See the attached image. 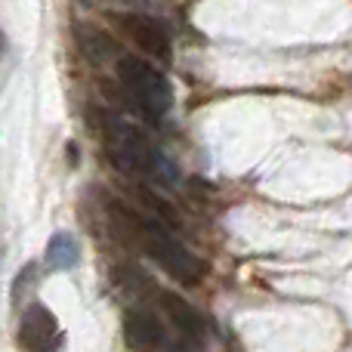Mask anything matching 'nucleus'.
<instances>
[{"label": "nucleus", "instance_id": "f257e3e1", "mask_svg": "<svg viewBox=\"0 0 352 352\" xmlns=\"http://www.w3.org/2000/svg\"><path fill=\"white\" fill-rule=\"evenodd\" d=\"M105 148H109L111 164L121 173L155 176V179H161V182H176L173 161L164 158V155L148 142V136L142 133V130H136L133 124L109 118V124H105Z\"/></svg>", "mask_w": 352, "mask_h": 352}, {"label": "nucleus", "instance_id": "f03ea898", "mask_svg": "<svg viewBox=\"0 0 352 352\" xmlns=\"http://www.w3.org/2000/svg\"><path fill=\"white\" fill-rule=\"evenodd\" d=\"M136 244H140V248L146 250V254L152 256V260L158 263V266L164 269L173 281H179V285H186V287L201 285V278L207 275L204 260H201V256H195L182 241H176L170 232H167V226L158 223V219H146V217H142Z\"/></svg>", "mask_w": 352, "mask_h": 352}, {"label": "nucleus", "instance_id": "7ed1b4c3", "mask_svg": "<svg viewBox=\"0 0 352 352\" xmlns=\"http://www.w3.org/2000/svg\"><path fill=\"white\" fill-rule=\"evenodd\" d=\"M118 80L127 96L146 111L148 118H164L173 109V87L152 62L140 56H121L118 59Z\"/></svg>", "mask_w": 352, "mask_h": 352}, {"label": "nucleus", "instance_id": "20e7f679", "mask_svg": "<svg viewBox=\"0 0 352 352\" xmlns=\"http://www.w3.org/2000/svg\"><path fill=\"white\" fill-rule=\"evenodd\" d=\"M115 25L146 56H152L158 62H170V34H167V28L158 19L146 16V12H118Z\"/></svg>", "mask_w": 352, "mask_h": 352}, {"label": "nucleus", "instance_id": "39448f33", "mask_svg": "<svg viewBox=\"0 0 352 352\" xmlns=\"http://www.w3.org/2000/svg\"><path fill=\"white\" fill-rule=\"evenodd\" d=\"M19 346L25 352H59L62 346V331L56 316L43 303L31 300L22 312V324H19Z\"/></svg>", "mask_w": 352, "mask_h": 352}, {"label": "nucleus", "instance_id": "423d86ee", "mask_svg": "<svg viewBox=\"0 0 352 352\" xmlns=\"http://www.w3.org/2000/svg\"><path fill=\"white\" fill-rule=\"evenodd\" d=\"M124 343L130 352H158L164 346V328L148 309H127L124 316Z\"/></svg>", "mask_w": 352, "mask_h": 352}, {"label": "nucleus", "instance_id": "0eeeda50", "mask_svg": "<svg viewBox=\"0 0 352 352\" xmlns=\"http://www.w3.org/2000/svg\"><path fill=\"white\" fill-rule=\"evenodd\" d=\"M158 300H161V306H164L167 318H170V322L176 324V331H179V334L195 337V340L204 334V318H201V312L195 309L188 300H182L179 294H170V291L158 294Z\"/></svg>", "mask_w": 352, "mask_h": 352}, {"label": "nucleus", "instance_id": "6e6552de", "mask_svg": "<svg viewBox=\"0 0 352 352\" xmlns=\"http://www.w3.org/2000/svg\"><path fill=\"white\" fill-rule=\"evenodd\" d=\"M43 263L53 272H72L80 263V244L72 232H56L47 244V254H43Z\"/></svg>", "mask_w": 352, "mask_h": 352}, {"label": "nucleus", "instance_id": "1a4fd4ad", "mask_svg": "<svg viewBox=\"0 0 352 352\" xmlns=\"http://www.w3.org/2000/svg\"><path fill=\"white\" fill-rule=\"evenodd\" d=\"M80 50H84V56L90 62H105L109 56H115V43H111V37L105 34V31L99 28H90V25H84L80 28Z\"/></svg>", "mask_w": 352, "mask_h": 352}, {"label": "nucleus", "instance_id": "9d476101", "mask_svg": "<svg viewBox=\"0 0 352 352\" xmlns=\"http://www.w3.org/2000/svg\"><path fill=\"white\" fill-rule=\"evenodd\" d=\"M37 275H41V269L34 266V263H28V266L22 269V272L16 275V281H12V306H19V309H22L25 306V297H28L31 294V287L37 285Z\"/></svg>", "mask_w": 352, "mask_h": 352}, {"label": "nucleus", "instance_id": "9b49d317", "mask_svg": "<svg viewBox=\"0 0 352 352\" xmlns=\"http://www.w3.org/2000/svg\"><path fill=\"white\" fill-rule=\"evenodd\" d=\"M3 50H6V37H3V31H0V56H3Z\"/></svg>", "mask_w": 352, "mask_h": 352}]
</instances>
